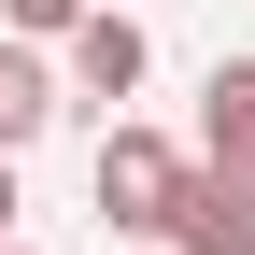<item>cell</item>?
<instances>
[{
    "label": "cell",
    "instance_id": "obj_5",
    "mask_svg": "<svg viewBox=\"0 0 255 255\" xmlns=\"http://www.w3.org/2000/svg\"><path fill=\"white\" fill-rule=\"evenodd\" d=\"M43 128H57V71L28 57V28H14V43H0V156H28Z\"/></svg>",
    "mask_w": 255,
    "mask_h": 255
},
{
    "label": "cell",
    "instance_id": "obj_7",
    "mask_svg": "<svg viewBox=\"0 0 255 255\" xmlns=\"http://www.w3.org/2000/svg\"><path fill=\"white\" fill-rule=\"evenodd\" d=\"M0 241H14V156H0Z\"/></svg>",
    "mask_w": 255,
    "mask_h": 255
},
{
    "label": "cell",
    "instance_id": "obj_3",
    "mask_svg": "<svg viewBox=\"0 0 255 255\" xmlns=\"http://www.w3.org/2000/svg\"><path fill=\"white\" fill-rule=\"evenodd\" d=\"M142 71H156L142 14H114V0H85V14H71V85H85V100H128Z\"/></svg>",
    "mask_w": 255,
    "mask_h": 255
},
{
    "label": "cell",
    "instance_id": "obj_1",
    "mask_svg": "<svg viewBox=\"0 0 255 255\" xmlns=\"http://www.w3.org/2000/svg\"><path fill=\"white\" fill-rule=\"evenodd\" d=\"M184 170H199V156H170L156 128H114V142L85 156V199H100V227H170Z\"/></svg>",
    "mask_w": 255,
    "mask_h": 255
},
{
    "label": "cell",
    "instance_id": "obj_6",
    "mask_svg": "<svg viewBox=\"0 0 255 255\" xmlns=\"http://www.w3.org/2000/svg\"><path fill=\"white\" fill-rule=\"evenodd\" d=\"M71 14L85 0H0V28H28V43H71Z\"/></svg>",
    "mask_w": 255,
    "mask_h": 255
},
{
    "label": "cell",
    "instance_id": "obj_4",
    "mask_svg": "<svg viewBox=\"0 0 255 255\" xmlns=\"http://www.w3.org/2000/svg\"><path fill=\"white\" fill-rule=\"evenodd\" d=\"M199 156L213 170H255V57H227V71L199 85Z\"/></svg>",
    "mask_w": 255,
    "mask_h": 255
},
{
    "label": "cell",
    "instance_id": "obj_8",
    "mask_svg": "<svg viewBox=\"0 0 255 255\" xmlns=\"http://www.w3.org/2000/svg\"><path fill=\"white\" fill-rule=\"evenodd\" d=\"M0 255H28V241H0Z\"/></svg>",
    "mask_w": 255,
    "mask_h": 255
},
{
    "label": "cell",
    "instance_id": "obj_2",
    "mask_svg": "<svg viewBox=\"0 0 255 255\" xmlns=\"http://www.w3.org/2000/svg\"><path fill=\"white\" fill-rule=\"evenodd\" d=\"M156 241H184V255H255V170H213V156H199Z\"/></svg>",
    "mask_w": 255,
    "mask_h": 255
}]
</instances>
